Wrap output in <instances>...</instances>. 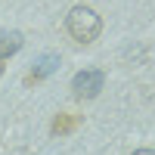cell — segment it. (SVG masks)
Returning <instances> with one entry per match:
<instances>
[{"label":"cell","mask_w":155,"mask_h":155,"mask_svg":"<svg viewBox=\"0 0 155 155\" xmlns=\"http://www.w3.org/2000/svg\"><path fill=\"white\" fill-rule=\"evenodd\" d=\"M102 84H106V74L99 68H84L71 78V96L74 99H93V96H99Z\"/></svg>","instance_id":"2"},{"label":"cell","mask_w":155,"mask_h":155,"mask_svg":"<svg viewBox=\"0 0 155 155\" xmlns=\"http://www.w3.org/2000/svg\"><path fill=\"white\" fill-rule=\"evenodd\" d=\"M65 31L78 44H93L102 31V19L96 16L93 6H71L65 16Z\"/></svg>","instance_id":"1"},{"label":"cell","mask_w":155,"mask_h":155,"mask_svg":"<svg viewBox=\"0 0 155 155\" xmlns=\"http://www.w3.org/2000/svg\"><path fill=\"white\" fill-rule=\"evenodd\" d=\"M134 155H155V152H152V149H137Z\"/></svg>","instance_id":"6"},{"label":"cell","mask_w":155,"mask_h":155,"mask_svg":"<svg viewBox=\"0 0 155 155\" xmlns=\"http://www.w3.org/2000/svg\"><path fill=\"white\" fill-rule=\"evenodd\" d=\"M74 127H78V118H74V115H59V118L53 121V127H50V134H53V137H62V134L74 130Z\"/></svg>","instance_id":"5"},{"label":"cell","mask_w":155,"mask_h":155,"mask_svg":"<svg viewBox=\"0 0 155 155\" xmlns=\"http://www.w3.org/2000/svg\"><path fill=\"white\" fill-rule=\"evenodd\" d=\"M59 68V56L56 53H44L41 59H37V65L31 68V74L25 78V84H37V81H44V78H50Z\"/></svg>","instance_id":"3"},{"label":"cell","mask_w":155,"mask_h":155,"mask_svg":"<svg viewBox=\"0 0 155 155\" xmlns=\"http://www.w3.org/2000/svg\"><path fill=\"white\" fill-rule=\"evenodd\" d=\"M19 50H22V34L19 31H0V59H9Z\"/></svg>","instance_id":"4"},{"label":"cell","mask_w":155,"mask_h":155,"mask_svg":"<svg viewBox=\"0 0 155 155\" xmlns=\"http://www.w3.org/2000/svg\"><path fill=\"white\" fill-rule=\"evenodd\" d=\"M0 74H3V59H0Z\"/></svg>","instance_id":"7"}]
</instances>
